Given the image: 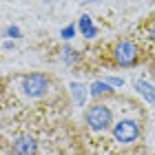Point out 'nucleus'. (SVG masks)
Instances as JSON below:
<instances>
[{
    "instance_id": "nucleus-1",
    "label": "nucleus",
    "mask_w": 155,
    "mask_h": 155,
    "mask_svg": "<svg viewBox=\"0 0 155 155\" xmlns=\"http://www.w3.org/2000/svg\"><path fill=\"white\" fill-rule=\"evenodd\" d=\"M7 155H89L73 107L22 109L0 120Z\"/></svg>"
},
{
    "instance_id": "nucleus-2",
    "label": "nucleus",
    "mask_w": 155,
    "mask_h": 155,
    "mask_svg": "<svg viewBox=\"0 0 155 155\" xmlns=\"http://www.w3.org/2000/svg\"><path fill=\"white\" fill-rule=\"evenodd\" d=\"M2 117L22 109L73 107L64 82L49 71H13L0 75ZM0 117V120H2Z\"/></svg>"
},
{
    "instance_id": "nucleus-3",
    "label": "nucleus",
    "mask_w": 155,
    "mask_h": 155,
    "mask_svg": "<svg viewBox=\"0 0 155 155\" xmlns=\"http://www.w3.org/2000/svg\"><path fill=\"white\" fill-rule=\"evenodd\" d=\"M111 109H113V122L107 137L100 146H95L89 155H104L124 151L137 144H146V126H149V109L140 97L124 93V91H113L109 95Z\"/></svg>"
},
{
    "instance_id": "nucleus-4",
    "label": "nucleus",
    "mask_w": 155,
    "mask_h": 155,
    "mask_svg": "<svg viewBox=\"0 0 155 155\" xmlns=\"http://www.w3.org/2000/svg\"><path fill=\"white\" fill-rule=\"evenodd\" d=\"M137 67H144V51L131 33L93 40L91 45H87V49H82L80 71L84 73H97L100 69L122 71Z\"/></svg>"
},
{
    "instance_id": "nucleus-5",
    "label": "nucleus",
    "mask_w": 155,
    "mask_h": 155,
    "mask_svg": "<svg viewBox=\"0 0 155 155\" xmlns=\"http://www.w3.org/2000/svg\"><path fill=\"white\" fill-rule=\"evenodd\" d=\"M129 33L137 40V45L144 51V67L155 64V11L140 18Z\"/></svg>"
},
{
    "instance_id": "nucleus-6",
    "label": "nucleus",
    "mask_w": 155,
    "mask_h": 155,
    "mask_svg": "<svg viewBox=\"0 0 155 155\" xmlns=\"http://www.w3.org/2000/svg\"><path fill=\"white\" fill-rule=\"evenodd\" d=\"M104 155H155V149H151L149 144H137L124 151H115V153H104Z\"/></svg>"
},
{
    "instance_id": "nucleus-7",
    "label": "nucleus",
    "mask_w": 155,
    "mask_h": 155,
    "mask_svg": "<svg viewBox=\"0 0 155 155\" xmlns=\"http://www.w3.org/2000/svg\"><path fill=\"white\" fill-rule=\"evenodd\" d=\"M135 89L144 95V100H149L151 104H155V87L153 84L144 82V80H135Z\"/></svg>"
},
{
    "instance_id": "nucleus-8",
    "label": "nucleus",
    "mask_w": 155,
    "mask_h": 155,
    "mask_svg": "<svg viewBox=\"0 0 155 155\" xmlns=\"http://www.w3.org/2000/svg\"><path fill=\"white\" fill-rule=\"evenodd\" d=\"M80 27H82L84 38L93 42V38H95V33H97V31H95V27H93V22H91V18H89V16H82V18H80Z\"/></svg>"
},
{
    "instance_id": "nucleus-9",
    "label": "nucleus",
    "mask_w": 155,
    "mask_h": 155,
    "mask_svg": "<svg viewBox=\"0 0 155 155\" xmlns=\"http://www.w3.org/2000/svg\"><path fill=\"white\" fill-rule=\"evenodd\" d=\"M0 155H7V140L2 135V131H0Z\"/></svg>"
},
{
    "instance_id": "nucleus-10",
    "label": "nucleus",
    "mask_w": 155,
    "mask_h": 155,
    "mask_svg": "<svg viewBox=\"0 0 155 155\" xmlns=\"http://www.w3.org/2000/svg\"><path fill=\"white\" fill-rule=\"evenodd\" d=\"M144 69H146V71H149V75H151V80L155 82V64H146Z\"/></svg>"
},
{
    "instance_id": "nucleus-11",
    "label": "nucleus",
    "mask_w": 155,
    "mask_h": 155,
    "mask_svg": "<svg viewBox=\"0 0 155 155\" xmlns=\"http://www.w3.org/2000/svg\"><path fill=\"white\" fill-rule=\"evenodd\" d=\"M0 117H2V107H0Z\"/></svg>"
},
{
    "instance_id": "nucleus-12",
    "label": "nucleus",
    "mask_w": 155,
    "mask_h": 155,
    "mask_svg": "<svg viewBox=\"0 0 155 155\" xmlns=\"http://www.w3.org/2000/svg\"><path fill=\"white\" fill-rule=\"evenodd\" d=\"M151 2H155V0H151Z\"/></svg>"
}]
</instances>
